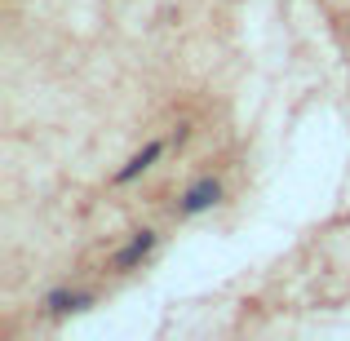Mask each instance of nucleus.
Instances as JSON below:
<instances>
[{"label": "nucleus", "instance_id": "nucleus-1", "mask_svg": "<svg viewBox=\"0 0 350 341\" xmlns=\"http://www.w3.org/2000/svg\"><path fill=\"white\" fill-rule=\"evenodd\" d=\"M222 200H226V182L217 178V173H200V178L178 195V204H173L169 213H173V222H196V217L213 213Z\"/></svg>", "mask_w": 350, "mask_h": 341}, {"label": "nucleus", "instance_id": "nucleus-2", "mask_svg": "<svg viewBox=\"0 0 350 341\" xmlns=\"http://www.w3.org/2000/svg\"><path fill=\"white\" fill-rule=\"evenodd\" d=\"M160 230L155 226H142V230H133V235L124 239V244L111 253V262H107V271L111 275H133V271H142L146 262L155 257V248H160Z\"/></svg>", "mask_w": 350, "mask_h": 341}, {"label": "nucleus", "instance_id": "nucleus-3", "mask_svg": "<svg viewBox=\"0 0 350 341\" xmlns=\"http://www.w3.org/2000/svg\"><path fill=\"white\" fill-rule=\"evenodd\" d=\"M98 297H103L98 288H80V284H62V288L44 292V301H40V315H44V319H53V324H62V319H71V315H80V310L98 306Z\"/></svg>", "mask_w": 350, "mask_h": 341}, {"label": "nucleus", "instance_id": "nucleus-4", "mask_svg": "<svg viewBox=\"0 0 350 341\" xmlns=\"http://www.w3.org/2000/svg\"><path fill=\"white\" fill-rule=\"evenodd\" d=\"M164 151H169V142H164V137H151L142 151H133V155H129V160L111 173V187H129V182H137L142 173H151V169H155V160H160Z\"/></svg>", "mask_w": 350, "mask_h": 341}]
</instances>
